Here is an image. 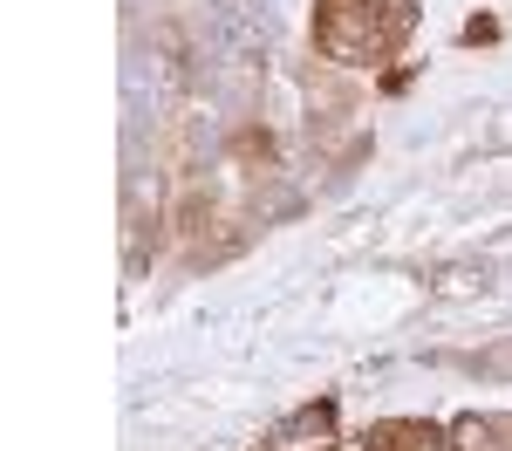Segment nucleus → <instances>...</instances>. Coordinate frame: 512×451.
<instances>
[{
    "label": "nucleus",
    "mask_w": 512,
    "mask_h": 451,
    "mask_svg": "<svg viewBox=\"0 0 512 451\" xmlns=\"http://www.w3.org/2000/svg\"><path fill=\"white\" fill-rule=\"evenodd\" d=\"M376 451H444V445H437V431H424V424H383L376 431Z\"/></svg>",
    "instance_id": "nucleus-2"
},
{
    "label": "nucleus",
    "mask_w": 512,
    "mask_h": 451,
    "mask_svg": "<svg viewBox=\"0 0 512 451\" xmlns=\"http://www.w3.org/2000/svg\"><path fill=\"white\" fill-rule=\"evenodd\" d=\"M478 376H492V383H512V342H499V349H485V356H478Z\"/></svg>",
    "instance_id": "nucleus-3"
},
{
    "label": "nucleus",
    "mask_w": 512,
    "mask_h": 451,
    "mask_svg": "<svg viewBox=\"0 0 512 451\" xmlns=\"http://www.w3.org/2000/svg\"><path fill=\"white\" fill-rule=\"evenodd\" d=\"M410 28H417L410 0H321L315 41L328 62H383Z\"/></svg>",
    "instance_id": "nucleus-1"
}]
</instances>
